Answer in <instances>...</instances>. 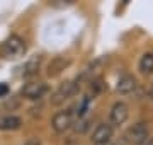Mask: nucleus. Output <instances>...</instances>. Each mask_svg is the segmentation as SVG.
I'll list each match as a JSON object with an SVG mask.
<instances>
[{
    "label": "nucleus",
    "instance_id": "obj_1",
    "mask_svg": "<svg viewBox=\"0 0 153 145\" xmlns=\"http://www.w3.org/2000/svg\"><path fill=\"white\" fill-rule=\"evenodd\" d=\"M26 50H27L26 41L21 36L12 34V36H9L2 43V46H0V55L4 56V58H7V60H17V58H21L26 53Z\"/></svg>",
    "mask_w": 153,
    "mask_h": 145
},
{
    "label": "nucleus",
    "instance_id": "obj_2",
    "mask_svg": "<svg viewBox=\"0 0 153 145\" xmlns=\"http://www.w3.org/2000/svg\"><path fill=\"white\" fill-rule=\"evenodd\" d=\"M78 89H80V84H78L76 78L75 80H66V82L58 85V89L51 94L49 101H51L53 106H61V104H65V101L73 97V96L78 92Z\"/></svg>",
    "mask_w": 153,
    "mask_h": 145
},
{
    "label": "nucleus",
    "instance_id": "obj_3",
    "mask_svg": "<svg viewBox=\"0 0 153 145\" xmlns=\"http://www.w3.org/2000/svg\"><path fill=\"white\" fill-rule=\"evenodd\" d=\"M150 140V128L146 121H138L126 132V142L133 145H143Z\"/></svg>",
    "mask_w": 153,
    "mask_h": 145
},
{
    "label": "nucleus",
    "instance_id": "obj_4",
    "mask_svg": "<svg viewBox=\"0 0 153 145\" xmlns=\"http://www.w3.org/2000/svg\"><path fill=\"white\" fill-rule=\"evenodd\" d=\"M48 84L46 82H38V80H33V82H27V84L22 87L21 90V96L24 99H29V101H38L41 97L48 94Z\"/></svg>",
    "mask_w": 153,
    "mask_h": 145
},
{
    "label": "nucleus",
    "instance_id": "obj_5",
    "mask_svg": "<svg viewBox=\"0 0 153 145\" xmlns=\"http://www.w3.org/2000/svg\"><path fill=\"white\" fill-rule=\"evenodd\" d=\"M128 118H129V106L126 102H123V101H116L109 111V125L112 128L121 126V125L126 123Z\"/></svg>",
    "mask_w": 153,
    "mask_h": 145
},
{
    "label": "nucleus",
    "instance_id": "obj_6",
    "mask_svg": "<svg viewBox=\"0 0 153 145\" xmlns=\"http://www.w3.org/2000/svg\"><path fill=\"white\" fill-rule=\"evenodd\" d=\"M51 126L56 133H65L73 126V111L71 109H63V111L55 113V116L51 120Z\"/></svg>",
    "mask_w": 153,
    "mask_h": 145
},
{
    "label": "nucleus",
    "instance_id": "obj_7",
    "mask_svg": "<svg viewBox=\"0 0 153 145\" xmlns=\"http://www.w3.org/2000/svg\"><path fill=\"white\" fill-rule=\"evenodd\" d=\"M112 133L114 130L109 123H100L97 125V128L94 130L92 133V145H109L111 140H112Z\"/></svg>",
    "mask_w": 153,
    "mask_h": 145
},
{
    "label": "nucleus",
    "instance_id": "obj_8",
    "mask_svg": "<svg viewBox=\"0 0 153 145\" xmlns=\"http://www.w3.org/2000/svg\"><path fill=\"white\" fill-rule=\"evenodd\" d=\"M138 87V82L136 78L129 75V73H124L123 77L117 80V84H116V90H117V94L121 96H128V94H133Z\"/></svg>",
    "mask_w": 153,
    "mask_h": 145
},
{
    "label": "nucleus",
    "instance_id": "obj_9",
    "mask_svg": "<svg viewBox=\"0 0 153 145\" xmlns=\"http://www.w3.org/2000/svg\"><path fill=\"white\" fill-rule=\"evenodd\" d=\"M68 65H70V60H66L65 56H55V58L48 63L46 73H48V77H56V75H60Z\"/></svg>",
    "mask_w": 153,
    "mask_h": 145
},
{
    "label": "nucleus",
    "instance_id": "obj_10",
    "mask_svg": "<svg viewBox=\"0 0 153 145\" xmlns=\"http://www.w3.org/2000/svg\"><path fill=\"white\" fill-rule=\"evenodd\" d=\"M22 126V120L16 114H2L0 116V130L2 132H16Z\"/></svg>",
    "mask_w": 153,
    "mask_h": 145
},
{
    "label": "nucleus",
    "instance_id": "obj_11",
    "mask_svg": "<svg viewBox=\"0 0 153 145\" xmlns=\"http://www.w3.org/2000/svg\"><path fill=\"white\" fill-rule=\"evenodd\" d=\"M41 61H43V56H39V55L33 56V58H29V60L22 65L21 75H22V77H33V75H36V73L39 72Z\"/></svg>",
    "mask_w": 153,
    "mask_h": 145
},
{
    "label": "nucleus",
    "instance_id": "obj_12",
    "mask_svg": "<svg viewBox=\"0 0 153 145\" xmlns=\"http://www.w3.org/2000/svg\"><path fill=\"white\" fill-rule=\"evenodd\" d=\"M138 68L143 75H150L153 73V51H148L140 58V63H138Z\"/></svg>",
    "mask_w": 153,
    "mask_h": 145
},
{
    "label": "nucleus",
    "instance_id": "obj_13",
    "mask_svg": "<svg viewBox=\"0 0 153 145\" xmlns=\"http://www.w3.org/2000/svg\"><path fill=\"white\" fill-rule=\"evenodd\" d=\"M102 89H104V82H102V78L95 77L94 80L88 82V92H87V96L90 97V99H94L95 96H99L100 92H102Z\"/></svg>",
    "mask_w": 153,
    "mask_h": 145
},
{
    "label": "nucleus",
    "instance_id": "obj_14",
    "mask_svg": "<svg viewBox=\"0 0 153 145\" xmlns=\"http://www.w3.org/2000/svg\"><path fill=\"white\" fill-rule=\"evenodd\" d=\"M88 118H80V120H76V125H75V132L76 133H83L85 130L88 128Z\"/></svg>",
    "mask_w": 153,
    "mask_h": 145
},
{
    "label": "nucleus",
    "instance_id": "obj_15",
    "mask_svg": "<svg viewBox=\"0 0 153 145\" xmlns=\"http://www.w3.org/2000/svg\"><path fill=\"white\" fill-rule=\"evenodd\" d=\"M9 94V85L7 84H0V97H4V96Z\"/></svg>",
    "mask_w": 153,
    "mask_h": 145
},
{
    "label": "nucleus",
    "instance_id": "obj_16",
    "mask_svg": "<svg viewBox=\"0 0 153 145\" xmlns=\"http://www.w3.org/2000/svg\"><path fill=\"white\" fill-rule=\"evenodd\" d=\"M24 145H41V142H39V138H36V137H33V138H29L27 142Z\"/></svg>",
    "mask_w": 153,
    "mask_h": 145
},
{
    "label": "nucleus",
    "instance_id": "obj_17",
    "mask_svg": "<svg viewBox=\"0 0 153 145\" xmlns=\"http://www.w3.org/2000/svg\"><path fill=\"white\" fill-rule=\"evenodd\" d=\"M148 97L153 99V84H152V87H150V90H148Z\"/></svg>",
    "mask_w": 153,
    "mask_h": 145
},
{
    "label": "nucleus",
    "instance_id": "obj_18",
    "mask_svg": "<svg viewBox=\"0 0 153 145\" xmlns=\"http://www.w3.org/2000/svg\"><path fill=\"white\" fill-rule=\"evenodd\" d=\"M143 145H153V138H150V140L146 142V144H143Z\"/></svg>",
    "mask_w": 153,
    "mask_h": 145
},
{
    "label": "nucleus",
    "instance_id": "obj_19",
    "mask_svg": "<svg viewBox=\"0 0 153 145\" xmlns=\"http://www.w3.org/2000/svg\"><path fill=\"white\" fill-rule=\"evenodd\" d=\"M112 145H126L124 142H116V144H112Z\"/></svg>",
    "mask_w": 153,
    "mask_h": 145
}]
</instances>
